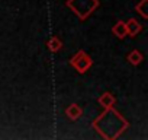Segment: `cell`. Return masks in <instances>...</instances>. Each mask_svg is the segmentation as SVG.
<instances>
[{
	"mask_svg": "<svg viewBox=\"0 0 148 140\" xmlns=\"http://www.w3.org/2000/svg\"><path fill=\"white\" fill-rule=\"evenodd\" d=\"M65 115H67L70 120L76 121V120H79V118L83 115V110H82V107L77 105V104H71L70 107H67V110H65Z\"/></svg>",
	"mask_w": 148,
	"mask_h": 140,
	"instance_id": "cell-5",
	"label": "cell"
},
{
	"mask_svg": "<svg viewBox=\"0 0 148 140\" xmlns=\"http://www.w3.org/2000/svg\"><path fill=\"white\" fill-rule=\"evenodd\" d=\"M65 6H68L76 13L79 19L84 21L99 8V2L97 0H67Z\"/></svg>",
	"mask_w": 148,
	"mask_h": 140,
	"instance_id": "cell-2",
	"label": "cell"
},
{
	"mask_svg": "<svg viewBox=\"0 0 148 140\" xmlns=\"http://www.w3.org/2000/svg\"><path fill=\"white\" fill-rule=\"evenodd\" d=\"M70 64L76 69L79 73H86L87 70L92 67L93 60H92L83 50H80L79 53H76V54L73 55V58L70 60Z\"/></svg>",
	"mask_w": 148,
	"mask_h": 140,
	"instance_id": "cell-3",
	"label": "cell"
},
{
	"mask_svg": "<svg viewBox=\"0 0 148 140\" xmlns=\"http://www.w3.org/2000/svg\"><path fill=\"white\" fill-rule=\"evenodd\" d=\"M47 47H48L49 51L57 53V51H60V50L62 48V41H61L58 37H51V38L47 41Z\"/></svg>",
	"mask_w": 148,
	"mask_h": 140,
	"instance_id": "cell-8",
	"label": "cell"
},
{
	"mask_svg": "<svg viewBox=\"0 0 148 140\" xmlns=\"http://www.w3.org/2000/svg\"><path fill=\"white\" fill-rule=\"evenodd\" d=\"M93 127L105 139H116L129 127V123L112 108H105V112L93 121Z\"/></svg>",
	"mask_w": 148,
	"mask_h": 140,
	"instance_id": "cell-1",
	"label": "cell"
},
{
	"mask_svg": "<svg viewBox=\"0 0 148 140\" xmlns=\"http://www.w3.org/2000/svg\"><path fill=\"white\" fill-rule=\"evenodd\" d=\"M97 102H99L103 108H112V107L115 105L116 99H115V96H113L110 92H105L102 96H99Z\"/></svg>",
	"mask_w": 148,
	"mask_h": 140,
	"instance_id": "cell-6",
	"label": "cell"
},
{
	"mask_svg": "<svg viewBox=\"0 0 148 140\" xmlns=\"http://www.w3.org/2000/svg\"><path fill=\"white\" fill-rule=\"evenodd\" d=\"M128 61L131 63V64H134V66H138V64H141V61L144 60V57H142V54H141V51H138V50H132L129 54H128Z\"/></svg>",
	"mask_w": 148,
	"mask_h": 140,
	"instance_id": "cell-9",
	"label": "cell"
},
{
	"mask_svg": "<svg viewBox=\"0 0 148 140\" xmlns=\"http://www.w3.org/2000/svg\"><path fill=\"white\" fill-rule=\"evenodd\" d=\"M147 2H148V0H141V2L135 6V10H136L144 19H148V13H147Z\"/></svg>",
	"mask_w": 148,
	"mask_h": 140,
	"instance_id": "cell-10",
	"label": "cell"
},
{
	"mask_svg": "<svg viewBox=\"0 0 148 140\" xmlns=\"http://www.w3.org/2000/svg\"><path fill=\"white\" fill-rule=\"evenodd\" d=\"M112 34H113L115 37H118L119 40L125 38V37L128 35V34H126V25H125V22H123V21H118L116 25H113V28H112Z\"/></svg>",
	"mask_w": 148,
	"mask_h": 140,
	"instance_id": "cell-7",
	"label": "cell"
},
{
	"mask_svg": "<svg viewBox=\"0 0 148 140\" xmlns=\"http://www.w3.org/2000/svg\"><path fill=\"white\" fill-rule=\"evenodd\" d=\"M125 25H126V34L129 37H136L142 31V25L134 18H131L128 22H125Z\"/></svg>",
	"mask_w": 148,
	"mask_h": 140,
	"instance_id": "cell-4",
	"label": "cell"
}]
</instances>
